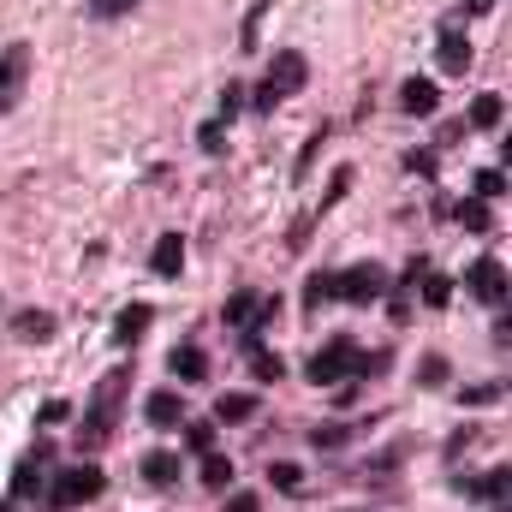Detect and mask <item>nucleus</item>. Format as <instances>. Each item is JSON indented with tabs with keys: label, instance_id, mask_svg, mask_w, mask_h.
<instances>
[{
	"label": "nucleus",
	"instance_id": "nucleus-1",
	"mask_svg": "<svg viewBox=\"0 0 512 512\" xmlns=\"http://www.w3.org/2000/svg\"><path fill=\"white\" fill-rule=\"evenodd\" d=\"M304 78H310V66H304V54H298V48H286V54H274V66H268V78H262V90H256V108L268 114L274 102H286L292 90H304Z\"/></svg>",
	"mask_w": 512,
	"mask_h": 512
},
{
	"label": "nucleus",
	"instance_id": "nucleus-2",
	"mask_svg": "<svg viewBox=\"0 0 512 512\" xmlns=\"http://www.w3.org/2000/svg\"><path fill=\"white\" fill-rule=\"evenodd\" d=\"M346 370H364V352H358L352 340H328V346L310 358V370H304V376H310L316 387H334Z\"/></svg>",
	"mask_w": 512,
	"mask_h": 512
},
{
	"label": "nucleus",
	"instance_id": "nucleus-3",
	"mask_svg": "<svg viewBox=\"0 0 512 512\" xmlns=\"http://www.w3.org/2000/svg\"><path fill=\"white\" fill-rule=\"evenodd\" d=\"M96 495H102V471H96V465H72V471H60L54 489H48L54 507H84V501H96Z\"/></svg>",
	"mask_w": 512,
	"mask_h": 512
},
{
	"label": "nucleus",
	"instance_id": "nucleus-4",
	"mask_svg": "<svg viewBox=\"0 0 512 512\" xmlns=\"http://www.w3.org/2000/svg\"><path fill=\"white\" fill-rule=\"evenodd\" d=\"M24 84H30V48L12 42V48L0 54V114H12V108L24 102Z\"/></svg>",
	"mask_w": 512,
	"mask_h": 512
},
{
	"label": "nucleus",
	"instance_id": "nucleus-5",
	"mask_svg": "<svg viewBox=\"0 0 512 512\" xmlns=\"http://www.w3.org/2000/svg\"><path fill=\"white\" fill-rule=\"evenodd\" d=\"M334 292L346 298V304H376L387 292V268H376V262H358V268H346L340 280H334Z\"/></svg>",
	"mask_w": 512,
	"mask_h": 512
},
{
	"label": "nucleus",
	"instance_id": "nucleus-6",
	"mask_svg": "<svg viewBox=\"0 0 512 512\" xmlns=\"http://www.w3.org/2000/svg\"><path fill=\"white\" fill-rule=\"evenodd\" d=\"M126 370H114L108 382L96 387V411H90V423H84V441H102L108 429H114V411H120V399H126Z\"/></svg>",
	"mask_w": 512,
	"mask_h": 512
},
{
	"label": "nucleus",
	"instance_id": "nucleus-7",
	"mask_svg": "<svg viewBox=\"0 0 512 512\" xmlns=\"http://www.w3.org/2000/svg\"><path fill=\"white\" fill-rule=\"evenodd\" d=\"M471 292H477L483 304H507V268H501L495 256L471 262Z\"/></svg>",
	"mask_w": 512,
	"mask_h": 512
},
{
	"label": "nucleus",
	"instance_id": "nucleus-8",
	"mask_svg": "<svg viewBox=\"0 0 512 512\" xmlns=\"http://www.w3.org/2000/svg\"><path fill=\"white\" fill-rule=\"evenodd\" d=\"M399 108H405L411 120H429V114L441 108V84H429V78H405V90H399Z\"/></svg>",
	"mask_w": 512,
	"mask_h": 512
},
{
	"label": "nucleus",
	"instance_id": "nucleus-9",
	"mask_svg": "<svg viewBox=\"0 0 512 512\" xmlns=\"http://www.w3.org/2000/svg\"><path fill=\"white\" fill-rule=\"evenodd\" d=\"M167 370H173L179 382H203V376H209V352H203L197 340H179V346L167 352Z\"/></svg>",
	"mask_w": 512,
	"mask_h": 512
},
{
	"label": "nucleus",
	"instance_id": "nucleus-10",
	"mask_svg": "<svg viewBox=\"0 0 512 512\" xmlns=\"http://www.w3.org/2000/svg\"><path fill=\"white\" fill-rule=\"evenodd\" d=\"M435 60H441L447 78H459V72L471 66V42H465L459 30H441V36H435Z\"/></svg>",
	"mask_w": 512,
	"mask_h": 512
},
{
	"label": "nucleus",
	"instance_id": "nucleus-11",
	"mask_svg": "<svg viewBox=\"0 0 512 512\" xmlns=\"http://www.w3.org/2000/svg\"><path fill=\"white\" fill-rule=\"evenodd\" d=\"M149 268H155L161 280H179V268H185V239H179V233H161L155 251H149Z\"/></svg>",
	"mask_w": 512,
	"mask_h": 512
},
{
	"label": "nucleus",
	"instance_id": "nucleus-12",
	"mask_svg": "<svg viewBox=\"0 0 512 512\" xmlns=\"http://www.w3.org/2000/svg\"><path fill=\"white\" fill-rule=\"evenodd\" d=\"M268 310H274L268 298H256V292H233L221 316H227V328H256V316H268Z\"/></svg>",
	"mask_w": 512,
	"mask_h": 512
},
{
	"label": "nucleus",
	"instance_id": "nucleus-13",
	"mask_svg": "<svg viewBox=\"0 0 512 512\" xmlns=\"http://www.w3.org/2000/svg\"><path fill=\"white\" fill-rule=\"evenodd\" d=\"M256 417V393H221L215 399V423H251Z\"/></svg>",
	"mask_w": 512,
	"mask_h": 512
},
{
	"label": "nucleus",
	"instance_id": "nucleus-14",
	"mask_svg": "<svg viewBox=\"0 0 512 512\" xmlns=\"http://www.w3.org/2000/svg\"><path fill=\"white\" fill-rule=\"evenodd\" d=\"M441 215H459V227H465V233H489V227H495L489 203H477V197H471V203H459V209H453V203H441Z\"/></svg>",
	"mask_w": 512,
	"mask_h": 512
},
{
	"label": "nucleus",
	"instance_id": "nucleus-15",
	"mask_svg": "<svg viewBox=\"0 0 512 512\" xmlns=\"http://www.w3.org/2000/svg\"><path fill=\"white\" fill-rule=\"evenodd\" d=\"M143 417H149L155 429H173V423L185 417V405H179V393H149V405H143Z\"/></svg>",
	"mask_w": 512,
	"mask_h": 512
},
{
	"label": "nucleus",
	"instance_id": "nucleus-16",
	"mask_svg": "<svg viewBox=\"0 0 512 512\" xmlns=\"http://www.w3.org/2000/svg\"><path fill=\"white\" fill-rule=\"evenodd\" d=\"M149 322H155V316H149V304H126V310H120V328H114V340H120V346L143 340V328H149Z\"/></svg>",
	"mask_w": 512,
	"mask_h": 512
},
{
	"label": "nucleus",
	"instance_id": "nucleus-17",
	"mask_svg": "<svg viewBox=\"0 0 512 512\" xmlns=\"http://www.w3.org/2000/svg\"><path fill=\"white\" fill-rule=\"evenodd\" d=\"M173 477H179V459H173V453H149V459H143V483L173 489Z\"/></svg>",
	"mask_w": 512,
	"mask_h": 512
},
{
	"label": "nucleus",
	"instance_id": "nucleus-18",
	"mask_svg": "<svg viewBox=\"0 0 512 512\" xmlns=\"http://www.w3.org/2000/svg\"><path fill=\"white\" fill-rule=\"evenodd\" d=\"M501 114H507V108H501V96H477V102H471V126H477V131H495V126H501Z\"/></svg>",
	"mask_w": 512,
	"mask_h": 512
},
{
	"label": "nucleus",
	"instance_id": "nucleus-19",
	"mask_svg": "<svg viewBox=\"0 0 512 512\" xmlns=\"http://www.w3.org/2000/svg\"><path fill=\"white\" fill-rule=\"evenodd\" d=\"M227 483H233V459L203 453V489H227Z\"/></svg>",
	"mask_w": 512,
	"mask_h": 512
},
{
	"label": "nucleus",
	"instance_id": "nucleus-20",
	"mask_svg": "<svg viewBox=\"0 0 512 512\" xmlns=\"http://www.w3.org/2000/svg\"><path fill=\"white\" fill-rule=\"evenodd\" d=\"M36 489H42V459H24V465L12 471V495L24 501V495H36Z\"/></svg>",
	"mask_w": 512,
	"mask_h": 512
},
{
	"label": "nucleus",
	"instance_id": "nucleus-21",
	"mask_svg": "<svg viewBox=\"0 0 512 512\" xmlns=\"http://www.w3.org/2000/svg\"><path fill=\"white\" fill-rule=\"evenodd\" d=\"M501 191H507V173H501V167H483V173H477V203H489V197H501Z\"/></svg>",
	"mask_w": 512,
	"mask_h": 512
},
{
	"label": "nucleus",
	"instance_id": "nucleus-22",
	"mask_svg": "<svg viewBox=\"0 0 512 512\" xmlns=\"http://www.w3.org/2000/svg\"><path fill=\"white\" fill-rule=\"evenodd\" d=\"M18 334H24V340H48V334H54V322H48L42 310H24V316H18Z\"/></svg>",
	"mask_w": 512,
	"mask_h": 512
},
{
	"label": "nucleus",
	"instance_id": "nucleus-23",
	"mask_svg": "<svg viewBox=\"0 0 512 512\" xmlns=\"http://www.w3.org/2000/svg\"><path fill=\"white\" fill-rule=\"evenodd\" d=\"M268 477H274V489H280V495H298V483H304V471H298L292 459H280V465H274Z\"/></svg>",
	"mask_w": 512,
	"mask_h": 512
},
{
	"label": "nucleus",
	"instance_id": "nucleus-24",
	"mask_svg": "<svg viewBox=\"0 0 512 512\" xmlns=\"http://www.w3.org/2000/svg\"><path fill=\"white\" fill-rule=\"evenodd\" d=\"M245 352H251V364H256V376H262V382H274V376H280V358H274V352H262V346H245Z\"/></svg>",
	"mask_w": 512,
	"mask_h": 512
},
{
	"label": "nucleus",
	"instance_id": "nucleus-25",
	"mask_svg": "<svg viewBox=\"0 0 512 512\" xmlns=\"http://www.w3.org/2000/svg\"><path fill=\"white\" fill-rule=\"evenodd\" d=\"M423 298H429V304H435V310H447V298H453V286H447V280H441V274H435V280H429V286H423Z\"/></svg>",
	"mask_w": 512,
	"mask_h": 512
},
{
	"label": "nucleus",
	"instance_id": "nucleus-26",
	"mask_svg": "<svg viewBox=\"0 0 512 512\" xmlns=\"http://www.w3.org/2000/svg\"><path fill=\"white\" fill-rule=\"evenodd\" d=\"M405 167H411V173H423V179H429V173H435V155H429V149H411V155H405Z\"/></svg>",
	"mask_w": 512,
	"mask_h": 512
},
{
	"label": "nucleus",
	"instance_id": "nucleus-27",
	"mask_svg": "<svg viewBox=\"0 0 512 512\" xmlns=\"http://www.w3.org/2000/svg\"><path fill=\"white\" fill-rule=\"evenodd\" d=\"M66 417H72V405H66V399H48V405H42V423H48V429H54V423H66Z\"/></svg>",
	"mask_w": 512,
	"mask_h": 512
},
{
	"label": "nucleus",
	"instance_id": "nucleus-28",
	"mask_svg": "<svg viewBox=\"0 0 512 512\" xmlns=\"http://www.w3.org/2000/svg\"><path fill=\"white\" fill-rule=\"evenodd\" d=\"M423 382L435 387V382H447V358L435 352V358H423Z\"/></svg>",
	"mask_w": 512,
	"mask_h": 512
},
{
	"label": "nucleus",
	"instance_id": "nucleus-29",
	"mask_svg": "<svg viewBox=\"0 0 512 512\" xmlns=\"http://www.w3.org/2000/svg\"><path fill=\"white\" fill-rule=\"evenodd\" d=\"M197 143H203V149H209V155H215V149H221V143H227V137H221V120H209V126L197 131Z\"/></svg>",
	"mask_w": 512,
	"mask_h": 512
},
{
	"label": "nucleus",
	"instance_id": "nucleus-30",
	"mask_svg": "<svg viewBox=\"0 0 512 512\" xmlns=\"http://www.w3.org/2000/svg\"><path fill=\"white\" fill-rule=\"evenodd\" d=\"M209 441H215V429H209V423H191V447L209 453Z\"/></svg>",
	"mask_w": 512,
	"mask_h": 512
},
{
	"label": "nucleus",
	"instance_id": "nucleus-31",
	"mask_svg": "<svg viewBox=\"0 0 512 512\" xmlns=\"http://www.w3.org/2000/svg\"><path fill=\"white\" fill-rule=\"evenodd\" d=\"M131 6H137V0H96V12H108V18H114V12H131Z\"/></svg>",
	"mask_w": 512,
	"mask_h": 512
},
{
	"label": "nucleus",
	"instance_id": "nucleus-32",
	"mask_svg": "<svg viewBox=\"0 0 512 512\" xmlns=\"http://www.w3.org/2000/svg\"><path fill=\"white\" fill-rule=\"evenodd\" d=\"M227 512H256V495H233V501H227Z\"/></svg>",
	"mask_w": 512,
	"mask_h": 512
},
{
	"label": "nucleus",
	"instance_id": "nucleus-33",
	"mask_svg": "<svg viewBox=\"0 0 512 512\" xmlns=\"http://www.w3.org/2000/svg\"><path fill=\"white\" fill-rule=\"evenodd\" d=\"M501 0H465V12H495Z\"/></svg>",
	"mask_w": 512,
	"mask_h": 512
},
{
	"label": "nucleus",
	"instance_id": "nucleus-34",
	"mask_svg": "<svg viewBox=\"0 0 512 512\" xmlns=\"http://www.w3.org/2000/svg\"><path fill=\"white\" fill-rule=\"evenodd\" d=\"M0 512H12V507H6V501H0Z\"/></svg>",
	"mask_w": 512,
	"mask_h": 512
}]
</instances>
